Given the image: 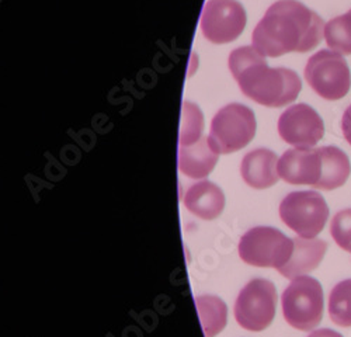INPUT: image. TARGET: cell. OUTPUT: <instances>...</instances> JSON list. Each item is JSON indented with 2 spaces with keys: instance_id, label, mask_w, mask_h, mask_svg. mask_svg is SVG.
<instances>
[{
  "instance_id": "cell-14",
  "label": "cell",
  "mask_w": 351,
  "mask_h": 337,
  "mask_svg": "<svg viewBox=\"0 0 351 337\" xmlns=\"http://www.w3.org/2000/svg\"><path fill=\"white\" fill-rule=\"evenodd\" d=\"M186 208L195 216L211 221L219 216L225 207L222 190L211 182H199L190 186L183 197Z\"/></svg>"
},
{
  "instance_id": "cell-16",
  "label": "cell",
  "mask_w": 351,
  "mask_h": 337,
  "mask_svg": "<svg viewBox=\"0 0 351 337\" xmlns=\"http://www.w3.org/2000/svg\"><path fill=\"white\" fill-rule=\"evenodd\" d=\"M319 153L322 159V176L315 188L330 191L344 186L351 173L348 156L337 147H322Z\"/></svg>"
},
{
  "instance_id": "cell-1",
  "label": "cell",
  "mask_w": 351,
  "mask_h": 337,
  "mask_svg": "<svg viewBox=\"0 0 351 337\" xmlns=\"http://www.w3.org/2000/svg\"><path fill=\"white\" fill-rule=\"evenodd\" d=\"M325 23L298 0H278L257 23L252 47L263 56L278 58L289 52H308L324 37Z\"/></svg>"
},
{
  "instance_id": "cell-2",
  "label": "cell",
  "mask_w": 351,
  "mask_h": 337,
  "mask_svg": "<svg viewBox=\"0 0 351 337\" xmlns=\"http://www.w3.org/2000/svg\"><path fill=\"white\" fill-rule=\"evenodd\" d=\"M229 69L242 93L265 107L278 108L295 101L302 89L301 79L294 71L270 68L265 56L253 47L232 51Z\"/></svg>"
},
{
  "instance_id": "cell-3",
  "label": "cell",
  "mask_w": 351,
  "mask_h": 337,
  "mask_svg": "<svg viewBox=\"0 0 351 337\" xmlns=\"http://www.w3.org/2000/svg\"><path fill=\"white\" fill-rule=\"evenodd\" d=\"M287 323L298 330H313L324 319V290L317 279L301 275L291 281L281 298Z\"/></svg>"
},
{
  "instance_id": "cell-7",
  "label": "cell",
  "mask_w": 351,
  "mask_h": 337,
  "mask_svg": "<svg viewBox=\"0 0 351 337\" xmlns=\"http://www.w3.org/2000/svg\"><path fill=\"white\" fill-rule=\"evenodd\" d=\"M239 256L250 266L280 270L294 250V239L276 228L257 227L247 231L239 242Z\"/></svg>"
},
{
  "instance_id": "cell-15",
  "label": "cell",
  "mask_w": 351,
  "mask_h": 337,
  "mask_svg": "<svg viewBox=\"0 0 351 337\" xmlns=\"http://www.w3.org/2000/svg\"><path fill=\"white\" fill-rule=\"evenodd\" d=\"M218 156L208 136H202L193 145L179 147V168L190 179H204L214 171Z\"/></svg>"
},
{
  "instance_id": "cell-13",
  "label": "cell",
  "mask_w": 351,
  "mask_h": 337,
  "mask_svg": "<svg viewBox=\"0 0 351 337\" xmlns=\"http://www.w3.org/2000/svg\"><path fill=\"white\" fill-rule=\"evenodd\" d=\"M278 158L274 152L260 148L249 152L241 164V173L245 183L256 190H265L274 186L280 176L277 172Z\"/></svg>"
},
{
  "instance_id": "cell-21",
  "label": "cell",
  "mask_w": 351,
  "mask_h": 337,
  "mask_svg": "<svg viewBox=\"0 0 351 337\" xmlns=\"http://www.w3.org/2000/svg\"><path fill=\"white\" fill-rule=\"evenodd\" d=\"M335 242L346 251H351V208L337 212L330 223Z\"/></svg>"
},
{
  "instance_id": "cell-22",
  "label": "cell",
  "mask_w": 351,
  "mask_h": 337,
  "mask_svg": "<svg viewBox=\"0 0 351 337\" xmlns=\"http://www.w3.org/2000/svg\"><path fill=\"white\" fill-rule=\"evenodd\" d=\"M341 131L347 142L351 145V104L346 108L341 118Z\"/></svg>"
},
{
  "instance_id": "cell-6",
  "label": "cell",
  "mask_w": 351,
  "mask_h": 337,
  "mask_svg": "<svg viewBox=\"0 0 351 337\" xmlns=\"http://www.w3.org/2000/svg\"><path fill=\"white\" fill-rule=\"evenodd\" d=\"M305 79L317 96L329 101L343 99L351 88L346 60L341 53L329 49H320L311 56L305 66Z\"/></svg>"
},
{
  "instance_id": "cell-11",
  "label": "cell",
  "mask_w": 351,
  "mask_h": 337,
  "mask_svg": "<svg viewBox=\"0 0 351 337\" xmlns=\"http://www.w3.org/2000/svg\"><path fill=\"white\" fill-rule=\"evenodd\" d=\"M277 172L280 179L289 184H306L316 187L322 176L319 148L288 149L278 159Z\"/></svg>"
},
{
  "instance_id": "cell-5",
  "label": "cell",
  "mask_w": 351,
  "mask_h": 337,
  "mask_svg": "<svg viewBox=\"0 0 351 337\" xmlns=\"http://www.w3.org/2000/svg\"><path fill=\"white\" fill-rule=\"evenodd\" d=\"M280 216L298 236L313 239L325 228L329 207L316 191H292L280 204Z\"/></svg>"
},
{
  "instance_id": "cell-12",
  "label": "cell",
  "mask_w": 351,
  "mask_h": 337,
  "mask_svg": "<svg viewBox=\"0 0 351 337\" xmlns=\"http://www.w3.org/2000/svg\"><path fill=\"white\" fill-rule=\"evenodd\" d=\"M328 250V243L320 239H306V238H294V250L285 266H282L278 273L288 278L294 279L297 277L305 275L315 269L324 260Z\"/></svg>"
},
{
  "instance_id": "cell-20",
  "label": "cell",
  "mask_w": 351,
  "mask_h": 337,
  "mask_svg": "<svg viewBox=\"0 0 351 337\" xmlns=\"http://www.w3.org/2000/svg\"><path fill=\"white\" fill-rule=\"evenodd\" d=\"M204 129V117L201 110L190 103H183L182 111V127H180V136H179V145L187 147L195 144L197 140L202 138Z\"/></svg>"
},
{
  "instance_id": "cell-8",
  "label": "cell",
  "mask_w": 351,
  "mask_h": 337,
  "mask_svg": "<svg viewBox=\"0 0 351 337\" xmlns=\"http://www.w3.org/2000/svg\"><path fill=\"white\" fill-rule=\"evenodd\" d=\"M277 306V291L274 284L265 278H256L241 291L233 308L235 319L246 330L261 332L267 329Z\"/></svg>"
},
{
  "instance_id": "cell-10",
  "label": "cell",
  "mask_w": 351,
  "mask_h": 337,
  "mask_svg": "<svg viewBox=\"0 0 351 337\" xmlns=\"http://www.w3.org/2000/svg\"><path fill=\"white\" fill-rule=\"evenodd\" d=\"M278 134L295 148H313L325 135V124L317 111L301 103L287 108L278 118Z\"/></svg>"
},
{
  "instance_id": "cell-23",
  "label": "cell",
  "mask_w": 351,
  "mask_h": 337,
  "mask_svg": "<svg viewBox=\"0 0 351 337\" xmlns=\"http://www.w3.org/2000/svg\"><path fill=\"white\" fill-rule=\"evenodd\" d=\"M308 337H343L339 332H335L332 329H317L313 330Z\"/></svg>"
},
{
  "instance_id": "cell-19",
  "label": "cell",
  "mask_w": 351,
  "mask_h": 337,
  "mask_svg": "<svg viewBox=\"0 0 351 337\" xmlns=\"http://www.w3.org/2000/svg\"><path fill=\"white\" fill-rule=\"evenodd\" d=\"M324 37L328 47L341 55H351V9L332 18L326 25Z\"/></svg>"
},
{
  "instance_id": "cell-17",
  "label": "cell",
  "mask_w": 351,
  "mask_h": 337,
  "mask_svg": "<svg viewBox=\"0 0 351 337\" xmlns=\"http://www.w3.org/2000/svg\"><path fill=\"white\" fill-rule=\"evenodd\" d=\"M201 326L206 337H215L226 326L228 308L222 299L213 295L195 298Z\"/></svg>"
},
{
  "instance_id": "cell-18",
  "label": "cell",
  "mask_w": 351,
  "mask_h": 337,
  "mask_svg": "<svg viewBox=\"0 0 351 337\" xmlns=\"http://www.w3.org/2000/svg\"><path fill=\"white\" fill-rule=\"evenodd\" d=\"M329 315L337 326L351 327V278L340 281L330 291Z\"/></svg>"
},
{
  "instance_id": "cell-9",
  "label": "cell",
  "mask_w": 351,
  "mask_h": 337,
  "mask_svg": "<svg viewBox=\"0 0 351 337\" xmlns=\"http://www.w3.org/2000/svg\"><path fill=\"white\" fill-rule=\"evenodd\" d=\"M246 12L237 0H208L201 14V32L213 44L235 41L245 30Z\"/></svg>"
},
{
  "instance_id": "cell-4",
  "label": "cell",
  "mask_w": 351,
  "mask_h": 337,
  "mask_svg": "<svg viewBox=\"0 0 351 337\" xmlns=\"http://www.w3.org/2000/svg\"><path fill=\"white\" fill-rule=\"evenodd\" d=\"M256 134V118L253 111L239 103L222 107L211 121L208 135L210 144L218 153L241 151Z\"/></svg>"
}]
</instances>
